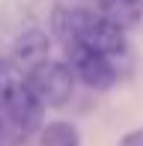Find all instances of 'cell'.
<instances>
[{"label": "cell", "mask_w": 143, "mask_h": 146, "mask_svg": "<svg viewBox=\"0 0 143 146\" xmlns=\"http://www.w3.org/2000/svg\"><path fill=\"white\" fill-rule=\"evenodd\" d=\"M54 33L60 36V42H81L87 48L99 51V54H107V57H119L125 54L128 42H125V27H119L116 21L105 18L101 12H93V9H60L54 12Z\"/></svg>", "instance_id": "1"}, {"label": "cell", "mask_w": 143, "mask_h": 146, "mask_svg": "<svg viewBox=\"0 0 143 146\" xmlns=\"http://www.w3.org/2000/svg\"><path fill=\"white\" fill-rule=\"evenodd\" d=\"M75 72L69 63L60 60H45L36 69L27 72V84L33 87V92L42 98L45 108H63L75 92Z\"/></svg>", "instance_id": "2"}, {"label": "cell", "mask_w": 143, "mask_h": 146, "mask_svg": "<svg viewBox=\"0 0 143 146\" xmlns=\"http://www.w3.org/2000/svg\"><path fill=\"white\" fill-rule=\"evenodd\" d=\"M63 48H66V63L72 66L77 81H83L93 90H110L116 84V69L110 66L107 54H99L81 42H66Z\"/></svg>", "instance_id": "3"}, {"label": "cell", "mask_w": 143, "mask_h": 146, "mask_svg": "<svg viewBox=\"0 0 143 146\" xmlns=\"http://www.w3.org/2000/svg\"><path fill=\"white\" fill-rule=\"evenodd\" d=\"M6 113L12 116V122L24 131V134H36L45 125V104L42 98L33 92V87L27 84V78L15 84V90L6 98Z\"/></svg>", "instance_id": "4"}, {"label": "cell", "mask_w": 143, "mask_h": 146, "mask_svg": "<svg viewBox=\"0 0 143 146\" xmlns=\"http://www.w3.org/2000/svg\"><path fill=\"white\" fill-rule=\"evenodd\" d=\"M45 60H51V36L45 30H39V27L24 30L15 39V45H12V63L27 75L30 69H36Z\"/></svg>", "instance_id": "5"}, {"label": "cell", "mask_w": 143, "mask_h": 146, "mask_svg": "<svg viewBox=\"0 0 143 146\" xmlns=\"http://www.w3.org/2000/svg\"><path fill=\"white\" fill-rule=\"evenodd\" d=\"M95 6L105 18L116 21L119 27H131L143 15V0H95Z\"/></svg>", "instance_id": "6"}, {"label": "cell", "mask_w": 143, "mask_h": 146, "mask_svg": "<svg viewBox=\"0 0 143 146\" xmlns=\"http://www.w3.org/2000/svg\"><path fill=\"white\" fill-rule=\"evenodd\" d=\"M39 146H81V131L66 119H54L39 128Z\"/></svg>", "instance_id": "7"}, {"label": "cell", "mask_w": 143, "mask_h": 146, "mask_svg": "<svg viewBox=\"0 0 143 146\" xmlns=\"http://www.w3.org/2000/svg\"><path fill=\"white\" fill-rule=\"evenodd\" d=\"M21 69H18L12 60H0V108H6V98L15 90V84L21 81Z\"/></svg>", "instance_id": "8"}, {"label": "cell", "mask_w": 143, "mask_h": 146, "mask_svg": "<svg viewBox=\"0 0 143 146\" xmlns=\"http://www.w3.org/2000/svg\"><path fill=\"white\" fill-rule=\"evenodd\" d=\"M116 146H143V128H134V131H128L125 137H122Z\"/></svg>", "instance_id": "9"}]
</instances>
